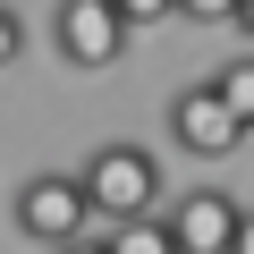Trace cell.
Wrapping results in <instances>:
<instances>
[{"label": "cell", "mask_w": 254, "mask_h": 254, "mask_svg": "<svg viewBox=\"0 0 254 254\" xmlns=\"http://www.w3.org/2000/svg\"><path fill=\"white\" fill-rule=\"evenodd\" d=\"M26 60V26H17V9L0 0V68H17Z\"/></svg>", "instance_id": "9"}, {"label": "cell", "mask_w": 254, "mask_h": 254, "mask_svg": "<svg viewBox=\"0 0 254 254\" xmlns=\"http://www.w3.org/2000/svg\"><path fill=\"white\" fill-rule=\"evenodd\" d=\"M212 93L246 119V136H254V51H237V60H220V76H212Z\"/></svg>", "instance_id": "7"}, {"label": "cell", "mask_w": 254, "mask_h": 254, "mask_svg": "<svg viewBox=\"0 0 254 254\" xmlns=\"http://www.w3.org/2000/svg\"><path fill=\"white\" fill-rule=\"evenodd\" d=\"M51 43H60L68 68L102 76V68H119V51H127V17L110 9V0H60V9H51Z\"/></svg>", "instance_id": "3"}, {"label": "cell", "mask_w": 254, "mask_h": 254, "mask_svg": "<svg viewBox=\"0 0 254 254\" xmlns=\"http://www.w3.org/2000/svg\"><path fill=\"white\" fill-rule=\"evenodd\" d=\"M110 9L127 17V34H136V26H161V17H178V0H110Z\"/></svg>", "instance_id": "8"}, {"label": "cell", "mask_w": 254, "mask_h": 254, "mask_svg": "<svg viewBox=\"0 0 254 254\" xmlns=\"http://www.w3.org/2000/svg\"><path fill=\"white\" fill-rule=\"evenodd\" d=\"M102 246H110V254H178V237H170V212H153V220H127V229H110Z\"/></svg>", "instance_id": "6"}, {"label": "cell", "mask_w": 254, "mask_h": 254, "mask_svg": "<svg viewBox=\"0 0 254 254\" xmlns=\"http://www.w3.org/2000/svg\"><path fill=\"white\" fill-rule=\"evenodd\" d=\"M9 212H17V237H34L43 254H60V246H85V220H93V203H85V187H76L68 170H43V178H26Z\"/></svg>", "instance_id": "2"}, {"label": "cell", "mask_w": 254, "mask_h": 254, "mask_svg": "<svg viewBox=\"0 0 254 254\" xmlns=\"http://www.w3.org/2000/svg\"><path fill=\"white\" fill-rule=\"evenodd\" d=\"M237 34H246V43H254V0H246V9H237Z\"/></svg>", "instance_id": "12"}, {"label": "cell", "mask_w": 254, "mask_h": 254, "mask_svg": "<svg viewBox=\"0 0 254 254\" xmlns=\"http://www.w3.org/2000/svg\"><path fill=\"white\" fill-rule=\"evenodd\" d=\"M60 254H110V246H60Z\"/></svg>", "instance_id": "13"}, {"label": "cell", "mask_w": 254, "mask_h": 254, "mask_svg": "<svg viewBox=\"0 0 254 254\" xmlns=\"http://www.w3.org/2000/svg\"><path fill=\"white\" fill-rule=\"evenodd\" d=\"M237 229H246V203H229L220 187H195V195L170 203V237H178V254H229Z\"/></svg>", "instance_id": "5"}, {"label": "cell", "mask_w": 254, "mask_h": 254, "mask_svg": "<svg viewBox=\"0 0 254 254\" xmlns=\"http://www.w3.org/2000/svg\"><path fill=\"white\" fill-rule=\"evenodd\" d=\"M229 254H254V212H246V229H237V246H229Z\"/></svg>", "instance_id": "11"}, {"label": "cell", "mask_w": 254, "mask_h": 254, "mask_svg": "<svg viewBox=\"0 0 254 254\" xmlns=\"http://www.w3.org/2000/svg\"><path fill=\"white\" fill-rule=\"evenodd\" d=\"M237 9H246V0H178V17H195V26H237Z\"/></svg>", "instance_id": "10"}, {"label": "cell", "mask_w": 254, "mask_h": 254, "mask_svg": "<svg viewBox=\"0 0 254 254\" xmlns=\"http://www.w3.org/2000/svg\"><path fill=\"white\" fill-rule=\"evenodd\" d=\"M170 136H178V153L220 161V153H237V144H246V119H237L212 85H187V93L170 102Z\"/></svg>", "instance_id": "4"}, {"label": "cell", "mask_w": 254, "mask_h": 254, "mask_svg": "<svg viewBox=\"0 0 254 254\" xmlns=\"http://www.w3.org/2000/svg\"><path fill=\"white\" fill-rule=\"evenodd\" d=\"M76 187H85L93 220H110V229H127V220H153V203H170V178H161V161H153L144 144H127V136L93 144V161L76 170Z\"/></svg>", "instance_id": "1"}]
</instances>
